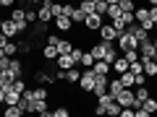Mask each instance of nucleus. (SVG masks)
<instances>
[{"label":"nucleus","mask_w":157,"mask_h":117,"mask_svg":"<svg viewBox=\"0 0 157 117\" xmlns=\"http://www.w3.org/2000/svg\"><path fill=\"white\" fill-rule=\"evenodd\" d=\"M18 99H21V91H16L13 86H8L6 96H3V104H18Z\"/></svg>","instance_id":"12"},{"label":"nucleus","mask_w":157,"mask_h":117,"mask_svg":"<svg viewBox=\"0 0 157 117\" xmlns=\"http://www.w3.org/2000/svg\"><path fill=\"white\" fill-rule=\"evenodd\" d=\"M66 3H76V0H66Z\"/></svg>","instance_id":"50"},{"label":"nucleus","mask_w":157,"mask_h":117,"mask_svg":"<svg viewBox=\"0 0 157 117\" xmlns=\"http://www.w3.org/2000/svg\"><path fill=\"white\" fill-rule=\"evenodd\" d=\"M24 13H26V23H29V26H32V23H37V8H26Z\"/></svg>","instance_id":"32"},{"label":"nucleus","mask_w":157,"mask_h":117,"mask_svg":"<svg viewBox=\"0 0 157 117\" xmlns=\"http://www.w3.org/2000/svg\"><path fill=\"white\" fill-rule=\"evenodd\" d=\"M18 52H21V55H29V52H32V37L29 39H18Z\"/></svg>","instance_id":"27"},{"label":"nucleus","mask_w":157,"mask_h":117,"mask_svg":"<svg viewBox=\"0 0 157 117\" xmlns=\"http://www.w3.org/2000/svg\"><path fill=\"white\" fill-rule=\"evenodd\" d=\"M78 78H81V70H78L76 65H73L71 70H66V81L68 83H78Z\"/></svg>","instance_id":"23"},{"label":"nucleus","mask_w":157,"mask_h":117,"mask_svg":"<svg viewBox=\"0 0 157 117\" xmlns=\"http://www.w3.org/2000/svg\"><path fill=\"white\" fill-rule=\"evenodd\" d=\"M71 112L66 109V107H58V109H52V117H68Z\"/></svg>","instance_id":"37"},{"label":"nucleus","mask_w":157,"mask_h":117,"mask_svg":"<svg viewBox=\"0 0 157 117\" xmlns=\"http://www.w3.org/2000/svg\"><path fill=\"white\" fill-rule=\"evenodd\" d=\"M94 78H97V73L92 70V68H84V70H81V78H78V89L81 91H92L94 89Z\"/></svg>","instance_id":"2"},{"label":"nucleus","mask_w":157,"mask_h":117,"mask_svg":"<svg viewBox=\"0 0 157 117\" xmlns=\"http://www.w3.org/2000/svg\"><path fill=\"white\" fill-rule=\"evenodd\" d=\"M47 26H50V23H42V21H37V26L32 29V37H42V34H47Z\"/></svg>","instance_id":"30"},{"label":"nucleus","mask_w":157,"mask_h":117,"mask_svg":"<svg viewBox=\"0 0 157 117\" xmlns=\"http://www.w3.org/2000/svg\"><path fill=\"white\" fill-rule=\"evenodd\" d=\"M58 42H60V39H58V34H50V37H47V44H58Z\"/></svg>","instance_id":"40"},{"label":"nucleus","mask_w":157,"mask_h":117,"mask_svg":"<svg viewBox=\"0 0 157 117\" xmlns=\"http://www.w3.org/2000/svg\"><path fill=\"white\" fill-rule=\"evenodd\" d=\"M52 21H55V26H58V31H71L73 29V21L68 16H55L52 18Z\"/></svg>","instance_id":"13"},{"label":"nucleus","mask_w":157,"mask_h":117,"mask_svg":"<svg viewBox=\"0 0 157 117\" xmlns=\"http://www.w3.org/2000/svg\"><path fill=\"white\" fill-rule=\"evenodd\" d=\"M105 115H121V104H118V101H113L110 107H107V112Z\"/></svg>","instance_id":"36"},{"label":"nucleus","mask_w":157,"mask_h":117,"mask_svg":"<svg viewBox=\"0 0 157 117\" xmlns=\"http://www.w3.org/2000/svg\"><path fill=\"white\" fill-rule=\"evenodd\" d=\"M118 21H121V23H126V26H128V23H134L136 18H134V13H126V11H123V13H121V18H118Z\"/></svg>","instance_id":"33"},{"label":"nucleus","mask_w":157,"mask_h":117,"mask_svg":"<svg viewBox=\"0 0 157 117\" xmlns=\"http://www.w3.org/2000/svg\"><path fill=\"white\" fill-rule=\"evenodd\" d=\"M52 0H42L39 3V8H37V21H42V23H50L52 21Z\"/></svg>","instance_id":"4"},{"label":"nucleus","mask_w":157,"mask_h":117,"mask_svg":"<svg viewBox=\"0 0 157 117\" xmlns=\"http://www.w3.org/2000/svg\"><path fill=\"white\" fill-rule=\"evenodd\" d=\"M78 62H81V68H92V65H94V55H92L89 50L81 52V60H78Z\"/></svg>","instance_id":"26"},{"label":"nucleus","mask_w":157,"mask_h":117,"mask_svg":"<svg viewBox=\"0 0 157 117\" xmlns=\"http://www.w3.org/2000/svg\"><path fill=\"white\" fill-rule=\"evenodd\" d=\"M155 60H157V55H155Z\"/></svg>","instance_id":"53"},{"label":"nucleus","mask_w":157,"mask_h":117,"mask_svg":"<svg viewBox=\"0 0 157 117\" xmlns=\"http://www.w3.org/2000/svg\"><path fill=\"white\" fill-rule=\"evenodd\" d=\"M141 65H144V76L147 78H157V60H155V57L141 60Z\"/></svg>","instance_id":"11"},{"label":"nucleus","mask_w":157,"mask_h":117,"mask_svg":"<svg viewBox=\"0 0 157 117\" xmlns=\"http://www.w3.org/2000/svg\"><path fill=\"white\" fill-rule=\"evenodd\" d=\"M0 31L6 34L8 39H13V37H18V26H16V21H13V18H3V29H0Z\"/></svg>","instance_id":"6"},{"label":"nucleus","mask_w":157,"mask_h":117,"mask_svg":"<svg viewBox=\"0 0 157 117\" xmlns=\"http://www.w3.org/2000/svg\"><path fill=\"white\" fill-rule=\"evenodd\" d=\"M118 50H134V47H139V39L134 37L131 31H123V34H118Z\"/></svg>","instance_id":"3"},{"label":"nucleus","mask_w":157,"mask_h":117,"mask_svg":"<svg viewBox=\"0 0 157 117\" xmlns=\"http://www.w3.org/2000/svg\"><path fill=\"white\" fill-rule=\"evenodd\" d=\"M115 101L121 107H134V109H136V107H141L139 101H136V96H134V89H121V94L115 96Z\"/></svg>","instance_id":"1"},{"label":"nucleus","mask_w":157,"mask_h":117,"mask_svg":"<svg viewBox=\"0 0 157 117\" xmlns=\"http://www.w3.org/2000/svg\"><path fill=\"white\" fill-rule=\"evenodd\" d=\"M155 31H157V23H155Z\"/></svg>","instance_id":"52"},{"label":"nucleus","mask_w":157,"mask_h":117,"mask_svg":"<svg viewBox=\"0 0 157 117\" xmlns=\"http://www.w3.org/2000/svg\"><path fill=\"white\" fill-rule=\"evenodd\" d=\"M102 23H105V16H100V13H89V16L84 18V23H81V26H84L86 31H100Z\"/></svg>","instance_id":"5"},{"label":"nucleus","mask_w":157,"mask_h":117,"mask_svg":"<svg viewBox=\"0 0 157 117\" xmlns=\"http://www.w3.org/2000/svg\"><path fill=\"white\" fill-rule=\"evenodd\" d=\"M55 47H58V55H71V50H73L76 44H73V42H68V39H60Z\"/></svg>","instance_id":"20"},{"label":"nucleus","mask_w":157,"mask_h":117,"mask_svg":"<svg viewBox=\"0 0 157 117\" xmlns=\"http://www.w3.org/2000/svg\"><path fill=\"white\" fill-rule=\"evenodd\" d=\"M118 5H121V11H126V13H134L136 11L134 0H118Z\"/></svg>","instance_id":"31"},{"label":"nucleus","mask_w":157,"mask_h":117,"mask_svg":"<svg viewBox=\"0 0 157 117\" xmlns=\"http://www.w3.org/2000/svg\"><path fill=\"white\" fill-rule=\"evenodd\" d=\"M139 57H141V60H147V57H155V44H152V39L139 42Z\"/></svg>","instance_id":"8"},{"label":"nucleus","mask_w":157,"mask_h":117,"mask_svg":"<svg viewBox=\"0 0 157 117\" xmlns=\"http://www.w3.org/2000/svg\"><path fill=\"white\" fill-rule=\"evenodd\" d=\"M8 42H11V39H8V37H6V34L0 31V47H6V44H8Z\"/></svg>","instance_id":"41"},{"label":"nucleus","mask_w":157,"mask_h":117,"mask_svg":"<svg viewBox=\"0 0 157 117\" xmlns=\"http://www.w3.org/2000/svg\"><path fill=\"white\" fill-rule=\"evenodd\" d=\"M3 57H6V52H3V47H0V60H3Z\"/></svg>","instance_id":"46"},{"label":"nucleus","mask_w":157,"mask_h":117,"mask_svg":"<svg viewBox=\"0 0 157 117\" xmlns=\"http://www.w3.org/2000/svg\"><path fill=\"white\" fill-rule=\"evenodd\" d=\"M3 115H6V117H21V115H26V112H24V109H21L18 104H6Z\"/></svg>","instance_id":"18"},{"label":"nucleus","mask_w":157,"mask_h":117,"mask_svg":"<svg viewBox=\"0 0 157 117\" xmlns=\"http://www.w3.org/2000/svg\"><path fill=\"white\" fill-rule=\"evenodd\" d=\"M121 89H126V86L121 83V78H113V81H107V94L118 96V94H121Z\"/></svg>","instance_id":"17"},{"label":"nucleus","mask_w":157,"mask_h":117,"mask_svg":"<svg viewBox=\"0 0 157 117\" xmlns=\"http://www.w3.org/2000/svg\"><path fill=\"white\" fill-rule=\"evenodd\" d=\"M147 3H149V5H157V0H147Z\"/></svg>","instance_id":"47"},{"label":"nucleus","mask_w":157,"mask_h":117,"mask_svg":"<svg viewBox=\"0 0 157 117\" xmlns=\"http://www.w3.org/2000/svg\"><path fill=\"white\" fill-rule=\"evenodd\" d=\"M3 96H6V89H0V104H3Z\"/></svg>","instance_id":"44"},{"label":"nucleus","mask_w":157,"mask_h":117,"mask_svg":"<svg viewBox=\"0 0 157 117\" xmlns=\"http://www.w3.org/2000/svg\"><path fill=\"white\" fill-rule=\"evenodd\" d=\"M34 81H39V83H45V86H52V83H55V73H47V70H34Z\"/></svg>","instance_id":"10"},{"label":"nucleus","mask_w":157,"mask_h":117,"mask_svg":"<svg viewBox=\"0 0 157 117\" xmlns=\"http://www.w3.org/2000/svg\"><path fill=\"white\" fill-rule=\"evenodd\" d=\"M152 44H155V55H157V37H155V39H152Z\"/></svg>","instance_id":"45"},{"label":"nucleus","mask_w":157,"mask_h":117,"mask_svg":"<svg viewBox=\"0 0 157 117\" xmlns=\"http://www.w3.org/2000/svg\"><path fill=\"white\" fill-rule=\"evenodd\" d=\"M94 13H100V16H105V13H107V3H97Z\"/></svg>","instance_id":"38"},{"label":"nucleus","mask_w":157,"mask_h":117,"mask_svg":"<svg viewBox=\"0 0 157 117\" xmlns=\"http://www.w3.org/2000/svg\"><path fill=\"white\" fill-rule=\"evenodd\" d=\"M149 18L157 23V5H149Z\"/></svg>","instance_id":"39"},{"label":"nucleus","mask_w":157,"mask_h":117,"mask_svg":"<svg viewBox=\"0 0 157 117\" xmlns=\"http://www.w3.org/2000/svg\"><path fill=\"white\" fill-rule=\"evenodd\" d=\"M0 29H3V18H0Z\"/></svg>","instance_id":"49"},{"label":"nucleus","mask_w":157,"mask_h":117,"mask_svg":"<svg viewBox=\"0 0 157 117\" xmlns=\"http://www.w3.org/2000/svg\"><path fill=\"white\" fill-rule=\"evenodd\" d=\"M92 70L94 73H102V76H107V73L113 70V65L107 60H94V65H92Z\"/></svg>","instance_id":"15"},{"label":"nucleus","mask_w":157,"mask_h":117,"mask_svg":"<svg viewBox=\"0 0 157 117\" xmlns=\"http://www.w3.org/2000/svg\"><path fill=\"white\" fill-rule=\"evenodd\" d=\"M94 3H105V0H94Z\"/></svg>","instance_id":"48"},{"label":"nucleus","mask_w":157,"mask_h":117,"mask_svg":"<svg viewBox=\"0 0 157 117\" xmlns=\"http://www.w3.org/2000/svg\"><path fill=\"white\" fill-rule=\"evenodd\" d=\"M0 8H3V0H0Z\"/></svg>","instance_id":"51"},{"label":"nucleus","mask_w":157,"mask_h":117,"mask_svg":"<svg viewBox=\"0 0 157 117\" xmlns=\"http://www.w3.org/2000/svg\"><path fill=\"white\" fill-rule=\"evenodd\" d=\"M0 89H6V81H3V73H0Z\"/></svg>","instance_id":"43"},{"label":"nucleus","mask_w":157,"mask_h":117,"mask_svg":"<svg viewBox=\"0 0 157 117\" xmlns=\"http://www.w3.org/2000/svg\"><path fill=\"white\" fill-rule=\"evenodd\" d=\"M121 13H123V11H121V5H118V3H113V5L107 3V13H105L107 21H115V18H121Z\"/></svg>","instance_id":"19"},{"label":"nucleus","mask_w":157,"mask_h":117,"mask_svg":"<svg viewBox=\"0 0 157 117\" xmlns=\"http://www.w3.org/2000/svg\"><path fill=\"white\" fill-rule=\"evenodd\" d=\"M141 107L147 109V115H155V112H157V99H152V96H147V99L141 101Z\"/></svg>","instance_id":"24"},{"label":"nucleus","mask_w":157,"mask_h":117,"mask_svg":"<svg viewBox=\"0 0 157 117\" xmlns=\"http://www.w3.org/2000/svg\"><path fill=\"white\" fill-rule=\"evenodd\" d=\"M3 52H6L8 57H16V52H18V42H13V39H11V42L3 47Z\"/></svg>","instance_id":"29"},{"label":"nucleus","mask_w":157,"mask_h":117,"mask_svg":"<svg viewBox=\"0 0 157 117\" xmlns=\"http://www.w3.org/2000/svg\"><path fill=\"white\" fill-rule=\"evenodd\" d=\"M84 13H81V8H73V13H71V21H73V26H81L84 23Z\"/></svg>","instance_id":"28"},{"label":"nucleus","mask_w":157,"mask_h":117,"mask_svg":"<svg viewBox=\"0 0 157 117\" xmlns=\"http://www.w3.org/2000/svg\"><path fill=\"white\" fill-rule=\"evenodd\" d=\"M32 91H34V99H47V96H50L47 89H32Z\"/></svg>","instance_id":"35"},{"label":"nucleus","mask_w":157,"mask_h":117,"mask_svg":"<svg viewBox=\"0 0 157 117\" xmlns=\"http://www.w3.org/2000/svg\"><path fill=\"white\" fill-rule=\"evenodd\" d=\"M118 78H121V83H123L126 89H134V73H131V70L121 73V76H118Z\"/></svg>","instance_id":"25"},{"label":"nucleus","mask_w":157,"mask_h":117,"mask_svg":"<svg viewBox=\"0 0 157 117\" xmlns=\"http://www.w3.org/2000/svg\"><path fill=\"white\" fill-rule=\"evenodd\" d=\"M78 8H81V13H84V16H89V13H94L97 3H94V0H78Z\"/></svg>","instance_id":"21"},{"label":"nucleus","mask_w":157,"mask_h":117,"mask_svg":"<svg viewBox=\"0 0 157 117\" xmlns=\"http://www.w3.org/2000/svg\"><path fill=\"white\" fill-rule=\"evenodd\" d=\"M16 5V0H3V8H13Z\"/></svg>","instance_id":"42"},{"label":"nucleus","mask_w":157,"mask_h":117,"mask_svg":"<svg viewBox=\"0 0 157 117\" xmlns=\"http://www.w3.org/2000/svg\"><path fill=\"white\" fill-rule=\"evenodd\" d=\"M42 57H45V60H58V47L55 44L42 47Z\"/></svg>","instance_id":"22"},{"label":"nucleus","mask_w":157,"mask_h":117,"mask_svg":"<svg viewBox=\"0 0 157 117\" xmlns=\"http://www.w3.org/2000/svg\"><path fill=\"white\" fill-rule=\"evenodd\" d=\"M52 18H55V16H60V13H63V3H58V0H52Z\"/></svg>","instance_id":"34"},{"label":"nucleus","mask_w":157,"mask_h":117,"mask_svg":"<svg viewBox=\"0 0 157 117\" xmlns=\"http://www.w3.org/2000/svg\"><path fill=\"white\" fill-rule=\"evenodd\" d=\"M134 18L136 21H149V5H136V11H134Z\"/></svg>","instance_id":"16"},{"label":"nucleus","mask_w":157,"mask_h":117,"mask_svg":"<svg viewBox=\"0 0 157 117\" xmlns=\"http://www.w3.org/2000/svg\"><path fill=\"white\" fill-rule=\"evenodd\" d=\"M100 39H105V42H115L118 39V31L113 23H102L100 26Z\"/></svg>","instance_id":"7"},{"label":"nucleus","mask_w":157,"mask_h":117,"mask_svg":"<svg viewBox=\"0 0 157 117\" xmlns=\"http://www.w3.org/2000/svg\"><path fill=\"white\" fill-rule=\"evenodd\" d=\"M73 65H76V60H73L71 55H58V65L55 68H60V70H71Z\"/></svg>","instance_id":"14"},{"label":"nucleus","mask_w":157,"mask_h":117,"mask_svg":"<svg viewBox=\"0 0 157 117\" xmlns=\"http://www.w3.org/2000/svg\"><path fill=\"white\" fill-rule=\"evenodd\" d=\"M105 91H107V76L97 73V78H94V89H92V94H94V96H102Z\"/></svg>","instance_id":"9"}]
</instances>
